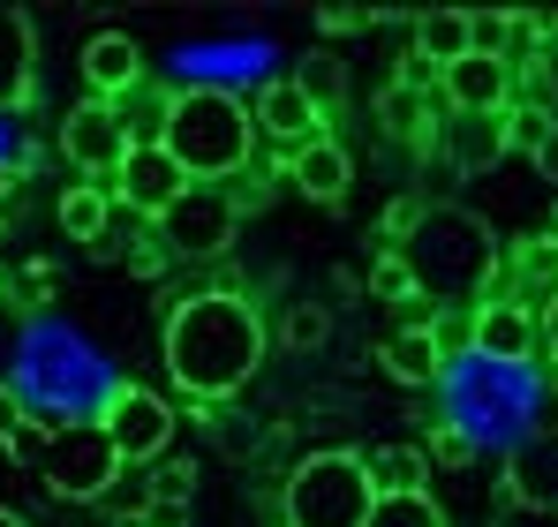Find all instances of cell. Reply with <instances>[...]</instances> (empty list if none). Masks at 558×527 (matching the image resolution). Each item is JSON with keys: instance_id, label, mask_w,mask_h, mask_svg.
<instances>
[{"instance_id": "836d02e7", "label": "cell", "mask_w": 558, "mask_h": 527, "mask_svg": "<svg viewBox=\"0 0 558 527\" xmlns=\"http://www.w3.org/2000/svg\"><path fill=\"white\" fill-rule=\"evenodd\" d=\"M536 332H544V354L558 361V286H551V302H544V317H536Z\"/></svg>"}, {"instance_id": "277c9868", "label": "cell", "mask_w": 558, "mask_h": 527, "mask_svg": "<svg viewBox=\"0 0 558 527\" xmlns=\"http://www.w3.org/2000/svg\"><path fill=\"white\" fill-rule=\"evenodd\" d=\"M377 505L363 452H310L287 490H279V520L287 527H363Z\"/></svg>"}, {"instance_id": "e0dca14e", "label": "cell", "mask_w": 558, "mask_h": 527, "mask_svg": "<svg viewBox=\"0 0 558 527\" xmlns=\"http://www.w3.org/2000/svg\"><path fill=\"white\" fill-rule=\"evenodd\" d=\"M461 53H475L468 8H430V15H415V61H423V69H453Z\"/></svg>"}, {"instance_id": "4fadbf2b", "label": "cell", "mask_w": 558, "mask_h": 527, "mask_svg": "<svg viewBox=\"0 0 558 527\" xmlns=\"http://www.w3.org/2000/svg\"><path fill=\"white\" fill-rule=\"evenodd\" d=\"M84 84H92V98H129V90L144 84V53H136V38H121V30H98V38H84Z\"/></svg>"}, {"instance_id": "d6a6232c", "label": "cell", "mask_w": 558, "mask_h": 527, "mask_svg": "<svg viewBox=\"0 0 558 527\" xmlns=\"http://www.w3.org/2000/svg\"><path fill=\"white\" fill-rule=\"evenodd\" d=\"M317 23H325V30H332V38H348V30H363V23H371V15H363V8H325V15H317Z\"/></svg>"}, {"instance_id": "9a60e30c", "label": "cell", "mask_w": 558, "mask_h": 527, "mask_svg": "<svg viewBox=\"0 0 558 527\" xmlns=\"http://www.w3.org/2000/svg\"><path fill=\"white\" fill-rule=\"evenodd\" d=\"M446 159L461 174H490L506 159V113H446Z\"/></svg>"}, {"instance_id": "f546056e", "label": "cell", "mask_w": 558, "mask_h": 527, "mask_svg": "<svg viewBox=\"0 0 558 527\" xmlns=\"http://www.w3.org/2000/svg\"><path fill=\"white\" fill-rule=\"evenodd\" d=\"M8 459H23V467H38V459H46V422H38V415H31V422L15 430V444H8Z\"/></svg>"}, {"instance_id": "ac0fdd59", "label": "cell", "mask_w": 558, "mask_h": 527, "mask_svg": "<svg viewBox=\"0 0 558 527\" xmlns=\"http://www.w3.org/2000/svg\"><path fill=\"white\" fill-rule=\"evenodd\" d=\"M513 498L558 513V430H544V438H529L513 452Z\"/></svg>"}, {"instance_id": "4316f807", "label": "cell", "mask_w": 558, "mask_h": 527, "mask_svg": "<svg viewBox=\"0 0 558 527\" xmlns=\"http://www.w3.org/2000/svg\"><path fill=\"white\" fill-rule=\"evenodd\" d=\"M385 128H392V136H423V98H415L408 84L385 90Z\"/></svg>"}, {"instance_id": "ffe728a7", "label": "cell", "mask_w": 558, "mask_h": 527, "mask_svg": "<svg viewBox=\"0 0 558 527\" xmlns=\"http://www.w3.org/2000/svg\"><path fill=\"white\" fill-rule=\"evenodd\" d=\"M31 90V23L0 8V106H15Z\"/></svg>"}, {"instance_id": "d590c367", "label": "cell", "mask_w": 558, "mask_h": 527, "mask_svg": "<svg viewBox=\"0 0 558 527\" xmlns=\"http://www.w3.org/2000/svg\"><path fill=\"white\" fill-rule=\"evenodd\" d=\"M8 188H15V167H8V159H0V204H8Z\"/></svg>"}, {"instance_id": "2e32d148", "label": "cell", "mask_w": 558, "mask_h": 527, "mask_svg": "<svg viewBox=\"0 0 558 527\" xmlns=\"http://www.w3.org/2000/svg\"><path fill=\"white\" fill-rule=\"evenodd\" d=\"M363 467H371L377 498H430V452L423 444H377V452H363Z\"/></svg>"}, {"instance_id": "8fae6325", "label": "cell", "mask_w": 558, "mask_h": 527, "mask_svg": "<svg viewBox=\"0 0 558 527\" xmlns=\"http://www.w3.org/2000/svg\"><path fill=\"white\" fill-rule=\"evenodd\" d=\"M279 159H287V174H294V188H302L310 204H340V196L355 188V159H348L340 136H310V144H294V151H279Z\"/></svg>"}, {"instance_id": "484cf974", "label": "cell", "mask_w": 558, "mask_h": 527, "mask_svg": "<svg viewBox=\"0 0 558 527\" xmlns=\"http://www.w3.org/2000/svg\"><path fill=\"white\" fill-rule=\"evenodd\" d=\"M196 498V467L189 459H159V475H151V505H189Z\"/></svg>"}, {"instance_id": "9c48e42d", "label": "cell", "mask_w": 558, "mask_h": 527, "mask_svg": "<svg viewBox=\"0 0 558 527\" xmlns=\"http://www.w3.org/2000/svg\"><path fill=\"white\" fill-rule=\"evenodd\" d=\"M182 188H189V174L174 167L167 144H136V151L121 159V174H113V204L136 211V219H159V211H174Z\"/></svg>"}, {"instance_id": "5bb4252c", "label": "cell", "mask_w": 558, "mask_h": 527, "mask_svg": "<svg viewBox=\"0 0 558 527\" xmlns=\"http://www.w3.org/2000/svg\"><path fill=\"white\" fill-rule=\"evenodd\" d=\"M250 113H257V128L272 136L279 151H294V144L325 136V113H317V106L302 98V84H294V76H287V84H265V98H257Z\"/></svg>"}, {"instance_id": "d4e9b609", "label": "cell", "mask_w": 558, "mask_h": 527, "mask_svg": "<svg viewBox=\"0 0 558 527\" xmlns=\"http://www.w3.org/2000/svg\"><path fill=\"white\" fill-rule=\"evenodd\" d=\"M423 332H430L438 361H453V354H475V317H468V309H438Z\"/></svg>"}, {"instance_id": "f1b7e54d", "label": "cell", "mask_w": 558, "mask_h": 527, "mask_svg": "<svg viewBox=\"0 0 558 527\" xmlns=\"http://www.w3.org/2000/svg\"><path fill=\"white\" fill-rule=\"evenodd\" d=\"M23 422H31V407H23V392H15V384H0V452L15 444V430H23Z\"/></svg>"}, {"instance_id": "7a4b0ae2", "label": "cell", "mask_w": 558, "mask_h": 527, "mask_svg": "<svg viewBox=\"0 0 558 527\" xmlns=\"http://www.w3.org/2000/svg\"><path fill=\"white\" fill-rule=\"evenodd\" d=\"M400 264L415 279V294L461 309V302H490V279H498V242L490 226L461 211V204H423L415 234L400 242Z\"/></svg>"}, {"instance_id": "e575fe53", "label": "cell", "mask_w": 558, "mask_h": 527, "mask_svg": "<svg viewBox=\"0 0 558 527\" xmlns=\"http://www.w3.org/2000/svg\"><path fill=\"white\" fill-rule=\"evenodd\" d=\"M536 167H544V174H558V136L544 144V159H536Z\"/></svg>"}, {"instance_id": "44dd1931", "label": "cell", "mask_w": 558, "mask_h": 527, "mask_svg": "<svg viewBox=\"0 0 558 527\" xmlns=\"http://www.w3.org/2000/svg\"><path fill=\"white\" fill-rule=\"evenodd\" d=\"M106 226H113V196L106 188H69L61 196V234H76V242H106Z\"/></svg>"}, {"instance_id": "6da1fadb", "label": "cell", "mask_w": 558, "mask_h": 527, "mask_svg": "<svg viewBox=\"0 0 558 527\" xmlns=\"http://www.w3.org/2000/svg\"><path fill=\"white\" fill-rule=\"evenodd\" d=\"M257 361H265V317L242 294L211 286V294L174 302V317H167V369H174V384L189 400H204V407L234 400L257 377Z\"/></svg>"}, {"instance_id": "83f0119b", "label": "cell", "mask_w": 558, "mask_h": 527, "mask_svg": "<svg viewBox=\"0 0 558 527\" xmlns=\"http://www.w3.org/2000/svg\"><path fill=\"white\" fill-rule=\"evenodd\" d=\"M371 294H377V302H415V279H408V264L385 257V264L371 271Z\"/></svg>"}, {"instance_id": "7402d4cb", "label": "cell", "mask_w": 558, "mask_h": 527, "mask_svg": "<svg viewBox=\"0 0 558 527\" xmlns=\"http://www.w3.org/2000/svg\"><path fill=\"white\" fill-rule=\"evenodd\" d=\"M294 84H302V98H310L317 113H332V106L348 98V69H340V53H310V69H302Z\"/></svg>"}, {"instance_id": "5b68a950", "label": "cell", "mask_w": 558, "mask_h": 527, "mask_svg": "<svg viewBox=\"0 0 558 527\" xmlns=\"http://www.w3.org/2000/svg\"><path fill=\"white\" fill-rule=\"evenodd\" d=\"M38 475L61 490V498H106L113 490V475H121V452L113 438L98 430V422H46V459H38Z\"/></svg>"}, {"instance_id": "8992f818", "label": "cell", "mask_w": 558, "mask_h": 527, "mask_svg": "<svg viewBox=\"0 0 558 527\" xmlns=\"http://www.w3.org/2000/svg\"><path fill=\"white\" fill-rule=\"evenodd\" d=\"M98 430L113 438L121 467H159L167 444H174V407H167L151 384H113L106 407H98Z\"/></svg>"}, {"instance_id": "ba28073f", "label": "cell", "mask_w": 558, "mask_h": 527, "mask_svg": "<svg viewBox=\"0 0 558 527\" xmlns=\"http://www.w3.org/2000/svg\"><path fill=\"white\" fill-rule=\"evenodd\" d=\"M129 151H136V144H129V128H121V113H113L106 98H84V106L61 121V159L92 181V188H113V174H121Z\"/></svg>"}, {"instance_id": "cb8c5ba5", "label": "cell", "mask_w": 558, "mask_h": 527, "mask_svg": "<svg viewBox=\"0 0 558 527\" xmlns=\"http://www.w3.org/2000/svg\"><path fill=\"white\" fill-rule=\"evenodd\" d=\"M558 128H551V113L544 106H506V151H529V159H544V144H551Z\"/></svg>"}, {"instance_id": "4dcf8cb0", "label": "cell", "mask_w": 558, "mask_h": 527, "mask_svg": "<svg viewBox=\"0 0 558 527\" xmlns=\"http://www.w3.org/2000/svg\"><path fill=\"white\" fill-rule=\"evenodd\" d=\"M415 219H423V204H392V211H385V249H392V257H400V242L415 234Z\"/></svg>"}, {"instance_id": "30bf717a", "label": "cell", "mask_w": 558, "mask_h": 527, "mask_svg": "<svg viewBox=\"0 0 558 527\" xmlns=\"http://www.w3.org/2000/svg\"><path fill=\"white\" fill-rule=\"evenodd\" d=\"M438 98L453 113H506L513 106V69L498 53H461L453 69H438Z\"/></svg>"}, {"instance_id": "8d00e7d4", "label": "cell", "mask_w": 558, "mask_h": 527, "mask_svg": "<svg viewBox=\"0 0 558 527\" xmlns=\"http://www.w3.org/2000/svg\"><path fill=\"white\" fill-rule=\"evenodd\" d=\"M0 527H23V513H0Z\"/></svg>"}, {"instance_id": "52a82bcc", "label": "cell", "mask_w": 558, "mask_h": 527, "mask_svg": "<svg viewBox=\"0 0 558 527\" xmlns=\"http://www.w3.org/2000/svg\"><path fill=\"white\" fill-rule=\"evenodd\" d=\"M159 226V249L167 257H219L227 242H234V226H242V211L219 196V181H189L182 196H174V211H159L151 219Z\"/></svg>"}, {"instance_id": "603a6c76", "label": "cell", "mask_w": 558, "mask_h": 527, "mask_svg": "<svg viewBox=\"0 0 558 527\" xmlns=\"http://www.w3.org/2000/svg\"><path fill=\"white\" fill-rule=\"evenodd\" d=\"M363 527H446L438 498H377Z\"/></svg>"}, {"instance_id": "7c38bea8", "label": "cell", "mask_w": 558, "mask_h": 527, "mask_svg": "<svg viewBox=\"0 0 558 527\" xmlns=\"http://www.w3.org/2000/svg\"><path fill=\"white\" fill-rule=\"evenodd\" d=\"M536 347H544V332H536V317H529L521 302H483V309H475V354H483V361L513 369V361H529Z\"/></svg>"}, {"instance_id": "1f68e13d", "label": "cell", "mask_w": 558, "mask_h": 527, "mask_svg": "<svg viewBox=\"0 0 558 527\" xmlns=\"http://www.w3.org/2000/svg\"><path fill=\"white\" fill-rule=\"evenodd\" d=\"M287 340H294V347H317V340H325V309H294V317H287Z\"/></svg>"}, {"instance_id": "3957f363", "label": "cell", "mask_w": 558, "mask_h": 527, "mask_svg": "<svg viewBox=\"0 0 558 527\" xmlns=\"http://www.w3.org/2000/svg\"><path fill=\"white\" fill-rule=\"evenodd\" d=\"M159 144L174 151V167L189 181H227V174H242L250 151H257V113L219 84L174 90V113H167V136Z\"/></svg>"}, {"instance_id": "d6986e66", "label": "cell", "mask_w": 558, "mask_h": 527, "mask_svg": "<svg viewBox=\"0 0 558 527\" xmlns=\"http://www.w3.org/2000/svg\"><path fill=\"white\" fill-rule=\"evenodd\" d=\"M377 369L392 377V384H438L446 377V361H438V347H430V332H392L385 347H377Z\"/></svg>"}]
</instances>
